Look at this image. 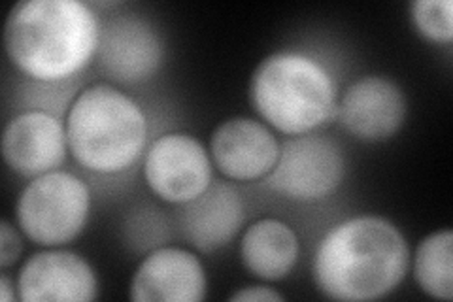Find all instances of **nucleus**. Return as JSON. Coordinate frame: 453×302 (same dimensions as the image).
<instances>
[{
    "mask_svg": "<svg viewBox=\"0 0 453 302\" xmlns=\"http://www.w3.org/2000/svg\"><path fill=\"white\" fill-rule=\"evenodd\" d=\"M163 53V40L146 19L127 13L101 25L96 57L111 80L146 81L159 70Z\"/></svg>",
    "mask_w": 453,
    "mask_h": 302,
    "instance_id": "nucleus-10",
    "label": "nucleus"
},
{
    "mask_svg": "<svg viewBox=\"0 0 453 302\" xmlns=\"http://www.w3.org/2000/svg\"><path fill=\"white\" fill-rule=\"evenodd\" d=\"M410 268L404 235L381 215H356L325 235L311 263L318 290L333 300L384 298L399 287Z\"/></svg>",
    "mask_w": 453,
    "mask_h": 302,
    "instance_id": "nucleus-1",
    "label": "nucleus"
},
{
    "mask_svg": "<svg viewBox=\"0 0 453 302\" xmlns=\"http://www.w3.org/2000/svg\"><path fill=\"white\" fill-rule=\"evenodd\" d=\"M144 178L155 197L181 206L201 197L214 182L211 157L195 136L168 133L146 150Z\"/></svg>",
    "mask_w": 453,
    "mask_h": 302,
    "instance_id": "nucleus-7",
    "label": "nucleus"
},
{
    "mask_svg": "<svg viewBox=\"0 0 453 302\" xmlns=\"http://www.w3.org/2000/svg\"><path fill=\"white\" fill-rule=\"evenodd\" d=\"M101 21L80 0H23L10 10L4 48L25 76L57 83L76 76L98 51Z\"/></svg>",
    "mask_w": 453,
    "mask_h": 302,
    "instance_id": "nucleus-2",
    "label": "nucleus"
},
{
    "mask_svg": "<svg viewBox=\"0 0 453 302\" xmlns=\"http://www.w3.org/2000/svg\"><path fill=\"white\" fill-rule=\"evenodd\" d=\"M66 127L44 110H28L12 118L3 133L6 165L23 178L59 170L66 159Z\"/></svg>",
    "mask_w": 453,
    "mask_h": 302,
    "instance_id": "nucleus-11",
    "label": "nucleus"
},
{
    "mask_svg": "<svg viewBox=\"0 0 453 302\" xmlns=\"http://www.w3.org/2000/svg\"><path fill=\"white\" fill-rule=\"evenodd\" d=\"M406 97L384 76L353 81L336 105V118L349 135L366 142H384L399 133L406 120Z\"/></svg>",
    "mask_w": 453,
    "mask_h": 302,
    "instance_id": "nucleus-8",
    "label": "nucleus"
},
{
    "mask_svg": "<svg viewBox=\"0 0 453 302\" xmlns=\"http://www.w3.org/2000/svg\"><path fill=\"white\" fill-rule=\"evenodd\" d=\"M416 31L434 44H451L453 4L451 0H416L410 4Z\"/></svg>",
    "mask_w": 453,
    "mask_h": 302,
    "instance_id": "nucleus-17",
    "label": "nucleus"
},
{
    "mask_svg": "<svg viewBox=\"0 0 453 302\" xmlns=\"http://www.w3.org/2000/svg\"><path fill=\"white\" fill-rule=\"evenodd\" d=\"M16 290H13V285H12V280L6 276V275H3L0 276V298H3L4 302H12V300H16Z\"/></svg>",
    "mask_w": 453,
    "mask_h": 302,
    "instance_id": "nucleus-20",
    "label": "nucleus"
},
{
    "mask_svg": "<svg viewBox=\"0 0 453 302\" xmlns=\"http://www.w3.org/2000/svg\"><path fill=\"white\" fill-rule=\"evenodd\" d=\"M211 163L223 176L253 182L271 174L280 155V142L265 123L231 118L216 127L210 138Z\"/></svg>",
    "mask_w": 453,
    "mask_h": 302,
    "instance_id": "nucleus-13",
    "label": "nucleus"
},
{
    "mask_svg": "<svg viewBox=\"0 0 453 302\" xmlns=\"http://www.w3.org/2000/svg\"><path fill=\"white\" fill-rule=\"evenodd\" d=\"M206 293L208 280L201 259L176 246L150 252L129 285L134 302H201Z\"/></svg>",
    "mask_w": 453,
    "mask_h": 302,
    "instance_id": "nucleus-12",
    "label": "nucleus"
},
{
    "mask_svg": "<svg viewBox=\"0 0 453 302\" xmlns=\"http://www.w3.org/2000/svg\"><path fill=\"white\" fill-rule=\"evenodd\" d=\"M246 220L244 200L234 185L211 182L208 190L181 205L180 228L193 248L214 253L240 233Z\"/></svg>",
    "mask_w": 453,
    "mask_h": 302,
    "instance_id": "nucleus-14",
    "label": "nucleus"
},
{
    "mask_svg": "<svg viewBox=\"0 0 453 302\" xmlns=\"http://www.w3.org/2000/svg\"><path fill=\"white\" fill-rule=\"evenodd\" d=\"M91 193L73 172L51 170L33 178L18 198V225L38 246L57 248L73 242L88 225Z\"/></svg>",
    "mask_w": 453,
    "mask_h": 302,
    "instance_id": "nucleus-5",
    "label": "nucleus"
},
{
    "mask_svg": "<svg viewBox=\"0 0 453 302\" xmlns=\"http://www.w3.org/2000/svg\"><path fill=\"white\" fill-rule=\"evenodd\" d=\"M231 302H281L283 295L268 285H250L242 287L229 297Z\"/></svg>",
    "mask_w": 453,
    "mask_h": 302,
    "instance_id": "nucleus-19",
    "label": "nucleus"
},
{
    "mask_svg": "<svg viewBox=\"0 0 453 302\" xmlns=\"http://www.w3.org/2000/svg\"><path fill=\"white\" fill-rule=\"evenodd\" d=\"M250 103L259 116L288 136L314 133L338 105L336 83L318 59L301 51H276L255 66Z\"/></svg>",
    "mask_w": 453,
    "mask_h": 302,
    "instance_id": "nucleus-4",
    "label": "nucleus"
},
{
    "mask_svg": "<svg viewBox=\"0 0 453 302\" xmlns=\"http://www.w3.org/2000/svg\"><path fill=\"white\" fill-rule=\"evenodd\" d=\"M68 150L85 170L119 174L146 151L148 118L134 98L108 83L83 89L66 113Z\"/></svg>",
    "mask_w": 453,
    "mask_h": 302,
    "instance_id": "nucleus-3",
    "label": "nucleus"
},
{
    "mask_svg": "<svg viewBox=\"0 0 453 302\" xmlns=\"http://www.w3.org/2000/svg\"><path fill=\"white\" fill-rule=\"evenodd\" d=\"M414 278L429 297L453 298V233L449 228L431 233L419 242L414 255Z\"/></svg>",
    "mask_w": 453,
    "mask_h": 302,
    "instance_id": "nucleus-16",
    "label": "nucleus"
},
{
    "mask_svg": "<svg viewBox=\"0 0 453 302\" xmlns=\"http://www.w3.org/2000/svg\"><path fill=\"white\" fill-rule=\"evenodd\" d=\"M96 297L95 270L74 252L35 253L19 270L18 298L21 302H89Z\"/></svg>",
    "mask_w": 453,
    "mask_h": 302,
    "instance_id": "nucleus-9",
    "label": "nucleus"
},
{
    "mask_svg": "<svg viewBox=\"0 0 453 302\" xmlns=\"http://www.w3.org/2000/svg\"><path fill=\"white\" fill-rule=\"evenodd\" d=\"M301 255V242L293 227L265 218L251 223L240 242V257L250 275L265 282L289 276Z\"/></svg>",
    "mask_w": 453,
    "mask_h": 302,
    "instance_id": "nucleus-15",
    "label": "nucleus"
},
{
    "mask_svg": "<svg viewBox=\"0 0 453 302\" xmlns=\"http://www.w3.org/2000/svg\"><path fill=\"white\" fill-rule=\"evenodd\" d=\"M346 176V159L338 143L325 135H299L280 143V155L268 190L296 203H318L336 193Z\"/></svg>",
    "mask_w": 453,
    "mask_h": 302,
    "instance_id": "nucleus-6",
    "label": "nucleus"
},
{
    "mask_svg": "<svg viewBox=\"0 0 453 302\" xmlns=\"http://www.w3.org/2000/svg\"><path fill=\"white\" fill-rule=\"evenodd\" d=\"M23 252V242L18 233V228L13 227L8 220H3L0 223V267L8 268L18 261Z\"/></svg>",
    "mask_w": 453,
    "mask_h": 302,
    "instance_id": "nucleus-18",
    "label": "nucleus"
}]
</instances>
